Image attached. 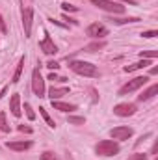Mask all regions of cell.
<instances>
[{
  "instance_id": "obj_1",
  "label": "cell",
  "mask_w": 158,
  "mask_h": 160,
  "mask_svg": "<svg viewBox=\"0 0 158 160\" xmlns=\"http://www.w3.org/2000/svg\"><path fill=\"white\" fill-rule=\"evenodd\" d=\"M69 67H71V71H75L80 77H89V78H99V77H101V71H99L93 63H89V62L71 60V62H69Z\"/></svg>"
},
{
  "instance_id": "obj_2",
  "label": "cell",
  "mask_w": 158,
  "mask_h": 160,
  "mask_svg": "<svg viewBox=\"0 0 158 160\" xmlns=\"http://www.w3.org/2000/svg\"><path fill=\"white\" fill-rule=\"evenodd\" d=\"M95 151L101 157H116L119 153V143L116 140H102L95 145Z\"/></svg>"
},
{
  "instance_id": "obj_3",
  "label": "cell",
  "mask_w": 158,
  "mask_h": 160,
  "mask_svg": "<svg viewBox=\"0 0 158 160\" xmlns=\"http://www.w3.org/2000/svg\"><path fill=\"white\" fill-rule=\"evenodd\" d=\"M89 2H91L93 6H97L99 9H104V11L114 13V15L125 11V6H121L119 2H116V0H89Z\"/></svg>"
},
{
  "instance_id": "obj_4",
  "label": "cell",
  "mask_w": 158,
  "mask_h": 160,
  "mask_svg": "<svg viewBox=\"0 0 158 160\" xmlns=\"http://www.w3.org/2000/svg\"><path fill=\"white\" fill-rule=\"evenodd\" d=\"M147 82H149V77H136V78H132L130 82H126V84L119 89V95H128V93L140 89L141 86H145Z\"/></svg>"
},
{
  "instance_id": "obj_5",
  "label": "cell",
  "mask_w": 158,
  "mask_h": 160,
  "mask_svg": "<svg viewBox=\"0 0 158 160\" xmlns=\"http://www.w3.org/2000/svg\"><path fill=\"white\" fill-rule=\"evenodd\" d=\"M32 89L37 97H45V80L39 73V67H36L32 73Z\"/></svg>"
},
{
  "instance_id": "obj_6",
  "label": "cell",
  "mask_w": 158,
  "mask_h": 160,
  "mask_svg": "<svg viewBox=\"0 0 158 160\" xmlns=\"http://www.w3.org/2000/svg\"><path fill=\"white\" fill-rule=\"evenodd\" d=\"M32 22H34V9L30 6H22V26H24V36L30 38L32 34Z\"/></svg>"
},
{
  "instance_id": "obj_7",
  "label": "cell",
  "mask_w": 158,
  "mask_h": 160,
  "mask_svg": "<svg viewBox=\"0 0 158 160\" xmlns=\"http://www.w3.org/2000/svg\"><path fill=\"white\" fill-rule=\"evenodd\" d=\"M114 114L119 118H128V116H134L136 114V104L132 102H121L114 106Z\"/></svg>"
},
{
  "instance_id": "obj_8",
  "label": "cell",
  "mask_w": 158,
  "mask_h": 160,
  "mask_svg": "<svg viewBox=\"0 0 158 160\" xmlns=\"http://www.w3.org/2000/svg\"><path fill=\"white\" fill-rule=\"evenodd\" d=\"M86 34H87L89 38H95V39H99V38H104V36H108V28H106L104 24L93 22V24H89V26L86 28Z\"/></svg>"
},
{
  "instance_id": "obj_9",
  "label": "cell",
  "mask_w": 158,
  "mask_h": 160,
  "mask_svg": "<svg viewBox=\"0 0 158 160\" xmlns=\"http://www.w3.org/2000/svg\"><path fill=\"white\" fill-rule=\"evenodd\" d=\"M132 134H134V130H132L130 127H116V128L110 130V136H112L114 140H119V142L128 140Z\"/></svg>"
},
{
  "instance_id": "obj_10",
  "label": "cell",
  "mask_w": 158,
  "mask_h": 160,
  "mask_svg": "<svg viewBox=\"0 0 158 160\" xmlns=\"http://www.w3.org/2000/svg\"><path fill=\"white\" fill-rule=\"evenodd\" d=\"M39 48L45 52V54H48V56H52V54H56V52H58V47L54 45L52 38L48 36V32H45V38H43V41L39 43Z\"/></svg>"
},
{
  "instance_id": "obj_11",
  "label": "cell",
  "mask_w": 158,
  "mask_h": 160,
  "mask_svg": "<svg viewBox=\"0 0 158 160\" xmlns=\"http://www.w3.org/2000/svg\"><path fill=\"white\" fill-rule=\"evenodd\" d=\"M9 110L15 118H21V93H13L11 99H9Z\"/></svg>"
},
{
  "instance_id": "obj_12",
  "label": "cell",
  "mask_w": 158,
  "mask_h": 160,
  "mask_svg": "<svg viewBox=\"0 0 158 160\" xmlns=\"http://www.w3.org/2000/svg\"><path fill=\"white\" fill-rule=\"evenodd\" d=\"M63 95H69V88H52V89L48 91L50 101H58V99H62Z\"/></svg>"
},
{
  "instance_id": "obj_13",
  "label": "cell",
  "mask_w": 158,
  "mask_h": 160,
  "mask_svg": "<svg viewBox=\"0 0 158 160\" xmlns=\"http://www.w3.org/2000/svg\"><path fill=\"white\" fill-rule=\"evenodd\" d=\"M156 93H158V84H153L149 89H145L141 95H138V101H141V102H143V101H149V99H153Z\"/></svg>"
},
{
  "instance_id": "obj_14",
  "label": "cell",
  "mask_w": 158,
  "mask_h": 160,
  "mask_svg": "<svg viewBox=\"0 0 158 160\" xmlns=\"http://www.w3.org/2000/svg\"><path fill=\"white\" fill-rule=\"evenodd\" d=\"M52 108L60 110V112H73V110H77V104H67V102H62V101H52Z\"/></svg>"
},
{
  "instance_id": "obj_15",
  "label": "cell",
  "mask_w": 158,
  "mask_h": 160,
  "mask_svg": "<svg viewBox=\"0 0 158 160\" xmlns=\"http://www.w3.org/2000/svg\"><path fill=\"white\" fill-rule=\"evenodd\" d=\"M7 147L11 151H26L32 147V142H7Z\"/></svg>"
},
{
  "instance_id": "obj_16",
  "label": "cell",
  "mask_w": 158,
  "mask_h": 160,
  "mask_svg": "<svg viewBox=\"0 0 158 160\" xmlns=\"http://www.w3.org/2000/svg\"><path fill=\"white\" fill-rule=\"evenodd\" d=\"M147 65H151V62H149V60H141V62H136V63H132V65H126V67H125V73H132V71L143 69V67H147Z\"/></svg>"
},
{
  "instance_id": "obj_17",
  "label": "cell",
  "mask_w": 158,
  "mask_h": 160,
  "mask_svg": "<svg viewBox=\"0 0 158 160\" xmlns=\"http://www.w3.org/2000/svg\"><path fill=\"white\" fill-rule=\"evenodd\" d=\"M22 67H24V56L19 60V63H17V69H15V73H13V78H11V82L13 84H17L19 80H21V73H22Z\"/></svg>"
},
{
  "instance_id": "obj_18",
  "label": "cell",
  "mask_w": 158,
  "mask_h": 160,
  "mask_svg": "<svg viewBox=\"0 0 158 160\" xmlns=\"http://www.w3.org/2000/svg\"><path fill=\"white\" fill-rule=\"evenodd\" d=\"M104 47H106V43H104V41H95V43H91V45H86L82 50H86V52H95V50L104 48Z\"/></svg>"
},
{
  "instance_id": "obj_19",
  "label": "cell",
  "mask_w": 158,
  "mask_h": 160,
  "mask_svg": "<svg viewBox=\"0 0 158 160\" xmlns=\"http://www.w3.org/2000/svg\"><path fill=\"white\" fill-rule=\"evenodd\" d=\"M110 21L116 22V24H128V22H138L140 19L138 17H128V19H116V17H112Z\"/></svg>"
},
{
  "instance_id": "obj_20",
  "label": "cell",
  "mask_w": 158,
  "mask_h": 160,
  "mask_svg": "<svg viewBox=\"0 0 158 160\" xmlns=\"http://www.w3.org/2000/svg\"><path fill=\"white\" fill-rule=\"evenodd\" d=\"M39 114H41V116H43V119L47 121V125H48L50 128H54V127H56V123H54V121L50 119V116H48V112H47L45 108H39Z\"/></svg>"
},
{
  "instance_id": "obj_21",
  "label": "cell",
  "mask_w": 158,
  "mask_h": 160,
  "mask_svg": "<svg viewBox=\"0 0 158 160\" xmlns=\"http://www.w3.org/2000/svg\"><path fill=\"white\" fill-rule=\"evenodd\" d=\"M0 130H2V132H9V130H11L9 125L6 123V114H4V112H0Z\"/></svg>"
},
{
  "instance_id": "obj_22",
  "label": "cell",
  "mask_w": 158,
  "mask_h": 160,
  "mask_svg": "<svg viewBox=\"0 0 158 160\" xmlns=\"http://www.w3.org/2000/svg\"><path fill=\"white\" fill-rule=\"evenodd\" d=\"M41 160H60V157L56 153H52V151H45L41 155Z\"/></svg>"
},
{
  "instance_id": "obj_23",
  "label": "cell",
  "mask_w": 158,
  "mask_h": 160,
  "mask_svg": "<svg viewBox=\"0 0 158 160\" xmlns=\"http://www.w3.org/2000/svg\"><path fill=\"white\" fill-rule=\"evenodd\" d=\"M24 110H26V116H28V119H30V121L36 119V114H34V110H32V106H30L28 102H24Z\"/></svg>"
},
{
  "instance_id": "obj_24",
  "label": "cell",
  "mask_w": 158,
  "mask_h": 160,
  "mask_svg": "<svg viewBox=\"0 0 158 160\" xmlns=\"http://www.w3.org/2000/svg\"><path fill=\"white\" fill-rule=\"evenodd\" d=\"M140 56L141 58H156L158 50H143V52H140Z\"/></svg>"
},
{
  "instance_id": "obj_25",
  "label": "cell",
  "mask_w": 158,
  "mask_h": 160,
  "mask_svg": "<svg viewBox=\"0 0 158 160\" xmlns=\"http://www.w3.org/2000/svg\"><path fill=\"white\" fill-rule=\"evenodd\" d=\"M62 9H63V11H78V8H77V6H71V4H67V2H63V4H62Z\"/></svg>"
},
{
  "instance_id": "obj_26",
  "label": "cell",
  "mask_w": 158,
  "mask_h": 160,
  "mask_svg": "<svg viewBox=\"0 0 158 160\" xmlns=\"http://www.w3.org/2000/svg\"><path fill=\"white\" fill-rule=\"evenodd\" d=\"M128 160H147V155L145 153H134Z\"/></svg>"
},
{
  "instance_id": "obj_27",
  "label": "cell",
  "mask_w": 158,
  "mask_h": 160,
  "mask_svg": "<svg viewBox=\"0 0 158 160\" xmlns=\"http://www.w3.org/2000/svg\"><path fill=\"white\" fill-rule=\"evenodd\" d=\"M84 118H75V116H71L69 118V123H75V125H84Z\"/></svg>"
},
{
  "instance_id": "obj_28",
  "label": "cell",
  "mask_w": 158,
  "mask_h": 160,
  "mask_svg": "<svg viewBox=\"0 0 158 160\" xmlns=\"http://www.w3.org/2000/svg\"><path fill=\"white\" fill-rule=\"evenodd\" d=\"M141 36H143V38H156L158 32L156 30H149V32H141Z\"/></svg>"
},
{
  "instance_id": "obj_29",
  "label": "cell",
  "mask_w": 158,
  "mask_h": 160,
  "mask_svg": "<svg viewBox=\"0 0 158 160\" xmlns=\"http://www.w3.org/2000/svg\"><path fill=\"white\" fill-rule=\"evenodd\" d=\"M0 30H2L4 34L7 32V28H6V22H4V17H2V15H0Z\"/></svg>"
},
{
  "instance_id": "obj_30",
  "label": "cell",
  "mask_w": 158,
  "mask_h": 160,
  "mask_svg": "<svg viewBox=\"0 0 158 160\" xmlns=\"http://www.w3.org/2000/svg\"><path fill=\"white\" fill-rule=\"evenodd\" d=\"M47 67H48V69H58L60 65H58V62H48V63H47Z\"/></svg>"
},
{
  "instance_id": "obj_31",
  "label": "cell",
  "mask_w": 158,
  "mask_h": 160,
  "mask_svg": "<svg viewBox=\"0 0 158 160\" xmlns=\"http://www.w3.org/2000/svg\"><path fill=\"white\" fill-rule=\"evenodd\" d=\"M19 130H21V132H28V134L32 132V128H30V127H24V125H19Z\"/></svg>"
},
{
  "instance_id": "obj_32",
  "label": "cell",
  "mask_w": 158,
  "mask_h": 160,
  "mask_svg": "<svg viewBox=\"0 0 158 160\" xmlns=\"http://www.w3.org/2000/svg\"><path fill=\"white\" fill-rule=\"evenodd\" d=\"M48 80H63V78H60V77H56V75H54V73H52V75H50V77H48Z\"/></svg>"
},
{
  "instance_id": "obj_33",
  "label": "cell",
  "mask_w": 158,
  "mask_h": 160,
  "mask_svg": "<svg viewBox=\"0 0 158 160\" xmlns=\"http://www.w3.org/2000/svg\"><path fill=\"white\" fill-rule=\"evenodd\" d=\"M123 2H130V4H134V2H132V0H123Z\"/></svg>"
}]
</instances>
